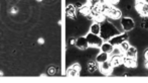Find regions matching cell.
I'll list each match as a JSON object with an SVG mask.
<instances>
[{
    "mask_svg": "<svg viewBox=\"0 0 148 83\" xmlns=\"http://www.w3.org/2000/svg\"><path fill=\"white\" fill-rule=\"evenodd\" d=\"M123 56H124L123 54H114L113 56H111L110 62H111L114 68L119 67V66L123 64Z\"/></svg>",
    "mask_w": 148,
    "mask_h": 83,
    "instance_id": "7",
    "label": "cell"
},
{
    "mask_svg": "<svg viewBox=\"0 0 148 83\" xmlns=\"http://www.w3.org/2000/svg\"><path fill=\"white\" fill-rule=\"evenodd\" d=\"M147 75H148V73H147Z\"/></svg>",
    "mask_w": 148,
    "mask_h": 83,
    "instance_id": "37",
    "label": "cell"
},
{
    "mask_svg": "<svg viewBox=\"0 0 148 83\" xmlns=\"http://www.w3.org/2000/svg\"><path fill=\"white\" fill-rule=\"evenodd\" d=\"M144 66H145V68H146V69H148V60H145Z\"/></svg>",
    "mask_w": 148,
    "mask_h": 83,
    "instance_id": "32",
    "label": "cell"
},
{
    "mask_svg": "<svg viewBox=\"0 0 148 83\" xmlns=\"http://www.w3.org/2000/svg\"><path fill=\"white\" fill-rule=\"evenodd\" d=\"M114 49H115V47H114L109 41H104V43L102 44V46L100 47L101 52H105V53H107V54H112L114 52Z\"/></svg>",
    "mask_w": 148,
    "mask_h": 83,
    "instance_id": "11",
    "label": "cell"
},
{
    "mask_svg": "<svg viewBox=\"0 0 148 83\" xmlns=\"http://www.w3.org/2000/svg\"><path fill=\"white\" fill-rule=\"evenodd\" d=\"M123 65L126 68H136L137 67V61L134 58L123 56Z\"/></svg>",
    "mask_w": 148,
    "mask_h": 83,
    "instance_id": "8",
    "label": "cell"
},
{
    "mask_svg": "<svg viewBox=\"0 0 148 83\" xmlns=\"http://www.w3.org/2000/svg\"><path fill=\"white\" fill-rule=\"evenodd\" d=\"M106 17H107V16H106L104 13H102V14H100V15H98V16H95V17H94V21L99 22V24H102V22L106 20Z\"/></svg>",
    "mask_w": 148,
    "mask_h": 83,
    "instance_id": "21",
    "label": "cell"
},
{
    "mask_svg": "<svg viewBox=\"0 0 148 83\" xmlns=\"http://www.w3.org/2000/svg\"><path fill=\"white\" fill-rule=\"evenodd\" d=\"M129 39V35L127 32H124V33H121V34L117 35V36L113 37V38L111 39V40H109L110 43L112 44V45L114 46V47H119V46L121 45L122 43H124V42L128 41Z\"/></svg>",
    "mask_w": 148,
    "mask_h": 83,
    "instance_id": "4",
    "label": "cell"
},
{
    "mask_svg": "<svg viewBox=\"0 0 148 83\" xmlns=\"http://www.w3.org/2000/svg\"><path fill=\"white\" fill-rule=\"evenodd\" d=\"M90 33L95 35H100V33H101V24L94 21L90 26Z\"/></svg>",
    "mask_w": 148,
    "mask_h": 83,
    "instance_id": "16",
    "label": "cell"
},
{
    "mask_svg": "<svg viewBox=\"0 0 148 83\" xmlns=\"http://www.w3.org/2000/svg\"><path fill=\"white\" fill-rule=\"evenodd\" d=\"M18 12H19V8L17 6H11L8 10V13L11 14V15H16Z\"/></svg>",
    "mask_w": 148,
    "mask_h": 83,
    "instance_id": "22",
    "label": "cell"
},
{
    "mask_svg": "<svg viewBox=\"0 0 148 83\" xmlns=\"http://www.w3.org/2000/svg\"><path fill=\"white\" fill-rule=\"evenodd\" d=\"M47 74H41L40 78H45V77H47Z\"/></svg>",
    "mask_w": 148,
    "mask_h": 83,
    "instance_id": "33",
    "label": "cell"
},
{
    "mask_svg": "<svg viewBox=\"0 0 148 83\" xmlns=\"http://www.w3.org/2000/svg\"><path fill=\"white\" fill-rule=\"evenodd\" d=\"M119 34H121L120 30L112 22L105 20V21H103L101 24V33H100V36L102 37V39L104 41L111 40L113 37L117 36Z\"/></svg>",
    "mask_w": 148,
    "mask_h": 83,
    "instance_id": "1",
    "label": "cell"
},
{
    "mask_svg": "<svg viewBox=\"0 0 148 83\" xmlns=\"http://www.w3.org/2000/svg\"><path fill=\"white\" fill-rule=\"evenodd\" d=\"M135 8L139 12L141 16L143 17H148V3L144 4H135Z\"/></svg>",
    "mask_w": 148,
    "mask_h": 83,
    "instance_id": "10",
    "label": "cell"
},
{
    "mask_svg": "<svg viewBox=\"0 0 148 83\" xmlns=\"http://www.w3.org/2000/svg\"><path fill=\"white\" fill-rule=\"evenodd\" d=\"M144 58H145V60H148V49H146L144 51Z\"/></svg>",
    "mask_w": 148,
    "mask_h": 83,
    "instance_id": "31",
    "label": "cell"
},
{
    "mask_svg": "<svg viewBox=\"0 0 148 83\" xmlns=\"http://www.w3.org/2000/svg\"><path fill=\"white\" fill-rule=\"evenodd\" d=\"M109 55L110 54H107V53H105V52H100V53L96 56V61L99 64L104 63V62H106V61H109L110 60Z\"/></svg>",
    "mask_w": 148,
    "mask_h": 83,
    "instance_id": "15",
    "label": "cell"
},
{
    "mask_svg": "<svg viewBox=\"0 0 148 83\" xmlns=\"http://www.w3.org/2000/svg\"><path fill=\"white\" fill-rule=\"evenodd\" d=\"M57 71L58 69L55 67V66H51V67H49V69H47V75L49 76H53L57 74Z\"/></svg>",
    "mask_w": 148,
    "mask_h": 83,
    "instance_id": "23",
    "label": "cell"
},
{
    "mask_svg": "<svg viewBox=\"0 0 148 83\" xmlns=\"http://www.w3.org/2000/svg\"><path fill=\"white\" fill-rule=\"evenodd\" d=\"M72 67L74 68V69H76L77 71H79V72H81V69H82V67H81V65L79 63H74L72 65Z\"/></svg>",
    "mask_w": 148,
    "mask_h": 83,
    "instance_id": "27",
    "label": "cell"
},
{
    "mask_svg": "<svg viewBox=\"0 0 148 83\" xmlns=\"http://www.w3.org/2000/svg\"><path fill=\"white\" fill-rule=\"evenodd\" d=\"M0 76H4V72L2 70H0Z\"/></svg>",
    "mask_w": 148,
    "mask_h": 83,
    "instance_id": "34",
    "label": "cell"
},
{
    "mask_svg": "<svg viewBox=\"0 0 148 83\" xmlns=\"http://www.w3.org/2000/svg\"><path fill=\"white\" fill-rule=\"evenodd\" d=\"M120 24L124 32H130L135 28V21L129 16H124L120 19Z\"/></svg>",
    "mask_w": 148,
    "mask_h": 83,
    "instance_id": "3",
    "label": "cell"
},
{
    "mask_svg": "<svg viewBox=\"0 0 148 83\" xmlns=\"http://www.w3.org/2000/svg\"><path fill=\"white\" fill-rule=\"evenodd\" d=\"M140 26L144 30H148V17H143Z\"/></svg>",
    "mask_w": 148,
    "mask_h": 83,
    "instance_id": "24",
    "label": "cell"
},
{
    "mask_svg": "<svg viewBox=\"0 0 148 83\" xmlns=\"http://www.w3.org/2000/svg\"><path fill=\"white\" fill-rule=\"evenodd\" d=\"M37 2H42V0H36Z\"/></svg>",
    "mask_w": 148,
    "mask_h": 83,
    "instance_id": "36",
    "label": "cell"
},
{
    "mask_svg": "<svg viewBox=\"0 0 148 83\" xmlns=\"http://www.w3.org/2000/svg\"><path fill=\"white\" fill-rule=\"evenodd\" d=\"M116 48H118L121 54L125 55V53H126V52L128 51L129 48H130V44L128 43V41H126V42H124V43L121 44V45L119 46V47H116Z\"/></svg>",
    "mask_w": 148,
    "mask_h": 83,
    "instance_id": "19",
    "label": "cell"
},
{
    "mask_svg": "<svg viewBox=\"0 0 148 83\" xmlns=\"http://www.w3.org/2000/svg\"><path fill=\"white\" fill-rule=\"evenodd\" d=\"M113 69H114V67L111 64V62H110V60L109 61L104 62V63H101L99 67L100 72H101L102 74H104V75H110V74L112 73V71H113Z\"/></svg>",
    "mask_w": 148,
    "mask_h": 83,
    "instance_id": "6",
    "label": "cell"
},
{
    "mask_svg": "<svg viewBox=\"0 0 148 83\" xmlns=\"http://www.w3.org/2000/svg\"><path fill=\"white\" fill-rule=\"evenodd\" d=\"M79 12L82 15L88 16L89 14H91V5L90 4H84L81 8H79Z\"/></svg>",
    "mask_w": 148,
    "mask_h": 83,
    "instance_id": "17",
    "label": "cell"
},
{
    "mask_svg": "<svg viewBox=\"0 0 148 83\" xmlns=\"http://www.w3.org/2000/svg\"><path fill=\"white\" fill-rule=\"evenodd\" d=\"M100 67V64L98 63L97 61H89L88 64H87V70H88L89 73H94V72H96L98 69H99Z\"/></svg>",
    "mask_w": 148,
    "mask_h": 83,
    "instance_id": "13",
    "label": "cell"
},
{
    "mask_svg": "<svg viewBox=\"0 0 148 83\" xmlns=\"http://www.w3.org/2000/svg\"><path fill=\"white\" fill-rule=\"evenodd\" d=\"M76 47L80 50H87L90 47L86 37H80L76 41Z\"/></svg>",
    "mask_w": 148,
    "mask_h": 83,
    "instance_id": "9",
    "label": "cell"
},
{
    "mask_svg": "<svg viewBox=\"0 0 148 83\" xmlns=\"http://www.w3.org/2000/svg\"><path fill=\"white\" fill-rule=\"evenodd\" d=\"M137 54H138V51H137L136 48L133 47V46H130V48L128 49V51H127L126 53H125V56L136 59V58H137Z\"/></svg>",
    "mask_w": 148,
    "mask_h": 83,
    "instance_id": "18",
    "label": "cell"
},
{
    "mask_svg": "<svg viewBox=\"0 0 148 83\" xmlns=\"http://www.w3.org/2000/svg\"><path fill=\"white\" fill-rule=\"evenodd\" d=\"M37 44H38V45H43V44H45V39L38 38V40H37Z\"/></svg>",
    "mask_w": 148,
    "mask_h": 83,
    "instance_id": "29",
    "label": "cell"
},
{
    "mask_svg": "<svg viewBox=\"0 0 148 83\" xmlns=\"http://www.w3.org/2000/svg\"><path fill=\"white\" fill-rule=\"evenodd\" d=\"M76 9L77 8L74 4H69V5L66 6V15H68L70 18H72V19H76Z\"/></svg>",
    "mask_w": 148,
    "mask_h": 83,
    "instance_id": "14",
    "label": "cell"
},
{
    "mask_svg": "<svg viewBox=\"0 0 148 83\" xmlns=\"http://www.w3.org/2000/svg\"><path fill=\"white\" fill-rule=\"evenodd\" d=\"M105 15L107 17L111 18V19L117 20V19H121L122 18V11H121L119 8H116L115 6L112 5L111 7L108 9V11L105 13Z\"/></svg>",
    "mask_w": 148,
    "mask_h": 83,
    "instance_id": "5",
    "label": "cell"
},
{
    "mask_svg": "<svg viewBox=\"0 0 148 83\" xmlns=\"http://www.w3.org/2000/svg\"><path fill=\"white\" fill-rule=\"evenodd\" d=\"M103 13V7H102V2L99 4H96L94 6H91V14L95 17V16H98L100 14Z\"/></svg>",
    "mask_w": 148,
    "mask_h": 83,
    "instance_id": "12",
    "label": "cell"
},
{
    "mask_svg": "<svg viewBox=\"0 0 148 83\" xmlns=\"http://www.w3.org/2000/svg\"><path fill=\"white\" fill-rule=\"evenodd\" d=\"M99 3H101V0H88V4H90L91 6H94Z\"/></svg>",
    "mask_w": 148,
    "mask_h": 83,
    "instance_id": "26",
    "label": "cell"
},
{
    "mask_svg": "<svg viewBox=\"0 0 148 83\" xmlns=\"http://www.w3.org/2000/svg\"><path fill=\"white\" fill-rule=\"evenodd\" d=\"M76 41H77V39H75V38H71L70 39V45L71 46H76Z\"/></svg>",
    "mask_w": 148,
    "mask_h": 83,
    "instance_id": "28",
    "label": "cell"
},
{
    "mask_svg": "<svg viewBox=\"0 0 148 83\" xmlns=\"http://www.w3.org/2000/svg\"><path fill=\"white\" fill-rule=\"evenodd\" d=\"M79 75H80V72L74 69L72 66L69 67L68 70H66V76H69V77H78Z\"/></svg>",
    "mask_w": 148,
    "mask_h": 83,
    "instance_id": "20",
    "label": "cell"
},
{
    "mask_svg": "<svg viewBox=\"0 0 148 83\" xmlns=\"http://www.w3.org/2000/svg\"><path fill=\"white\" fill-rule=\"evenodd\" d=\"M136 4H144L146 3V0H135Z\"/></svg>",
    "mask_w": 148,
    "mask_h": 83,
    "instance_id": "30",
    "label": "cell"
},
{
    "mask_svg": "<svg viewBox=\"0 0 148 83\" xmlns=\"http://www.w3.org/2000/svg\"><path fill=\"white\" fill-rule=\"evenodd\" d=\"M87 40H88L89 46L91 48H100L102 46V44L104 43V40L102 39V37L100 35H95L89 33L86 36Z\"/></svg>",
    "mask_w": 148,
    "mask_h": 83,
    "instance_id": "2",
    "label": "cell"
},
{
    "mask_svg": "<svg viewBox=\"0 0 148 83\" xmlns=\"http://www.w3.org/2000/svg\"><path fill=\"white\" fill-rule=\"evenodd\" d=\"M59 26H62V20H59Z\"/></svg>",
    "mask_w": 148,
    "mask_h": 83,
    "instance_id": "35",
    "label": "cell"
},
{
    "mask_svg": "<svg viewBox=\"0 0 148 83\" xmlns=\"http://www.w3.org/2000/svg\"><path fill=\"white\" fill-rule=\"evenodd\" d=\"M119 1H120V0H104L103 2H106V3L111 4V5L115 6L116 4H118V3H119Z\"/></svg>",
    "mask_w": 148,
    "mask_h": 83,
    "instance_id": "25",
    "label": "cell"
}]
</instances>
